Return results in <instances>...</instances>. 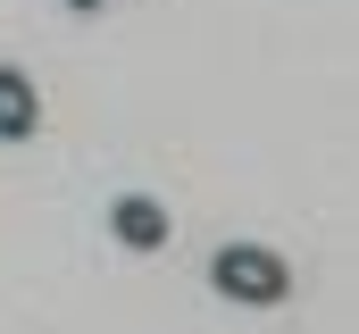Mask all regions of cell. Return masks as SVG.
<instances>
[{
	"label": "cell",
	"mask_w": 359,
	"mask_h": 334,
	"mask_svg": "<svg viewBox=\"0 0 359 334\" xmlns=\"http://www.w3.org/2000/svg\"><path fill=\"white\" fill-rule=\"evenodd\" d=\"M209 284H217L226 301H243V309H276V301L292 293V267H284L268 243H226L209 259Z\"/></svg>",
	"instance_id": "6da1fadb"
},
{
	"label": "cell",
	"mask_w": 359,
	"mask_h": 334,
	"mask_svg": "<svg viewBox=\"0 0 359 334\" xmlns=\"http://www.w3.org/2000/svg\"><path fill=\"white\" fill-rule=\"evenodd\" d=\"M109 234L126 250H159L168 243V209H159L151 192H126V201H109Z\"/></svg>",
	"instance_id": "7a4b0ae2"
},
{
	"label": "cell",
	"mask_w": 359,
	"mask_h": 334,
	"mask_svg": "<svg viewBox=\"0 0 359 334\" xmlns=\"http://www.w3.org/2000/svg\"><path fill=\"white\" fill-rule=\"evenodd\" d=\"M42 126V92H34V76L25 67H0V142H25Z\"/></svg>",
	"instance_id": "3957f363"
},
{
	"label": "cell",
	"mask_w": 359,
	"mask_h": 334,
	"mask_svg": "<svg viewBox=\"0 0 359 334\" xmlns=\"http://www.w3.org/2000/svg\"><path fill=\"white\" fill-rule=\"evenodd\" d=\"M67 8H100V0H67Z\"/></svg>",
	"instance_id": "277c9868"
}]
</instances>
